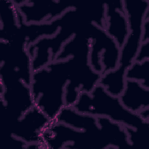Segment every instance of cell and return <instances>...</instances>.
<instances>
[{"mask_svg": "<svg viewBox=\"0 0 149 149\" xmlns=\"http://www.w3.org/2000/svg\"><path fill=\"white\" fill-rule=\"evenodd\" d=\"M90 41L87 27L76 33L62 47L55 61L68 59L69 80L65 87V107H72L83 92L90 93L99 84L102 74L90 64Z\"/></svg>", "mask_w": 149, "mask_h": 149, "instance_id": "1", "label": "cell"}, {"mask_svg": "<svg viewBox=\"0 0 149 149\" xmlns=\"http://www.w3.org/2000/svg\"><path fill=\"white\" fill-rule=\"evenodd\" d=\"M129 33L120 48L118 67L101 76L99 84L112 95L119 97L124 89L126 69L134 62L142 42L143 25L149 14L148 0H123Z\"/></svg>", "mask_w": 149, "mask_h": 149, "instance_id": "2", "label": "cell"}, {"mask_svg": "<svg viewBox=\"0 0 149 149\" xmlns=\"http://www.w3.org/2000/svg\"><path fill=\"white\" fill-rule=\"evenodd\" d=\"M69 80L68 59L54 61L33 72L30 88L34 106L51 121L65 107V87Z\"/></svg>", "mask_w": 149, "mask_h": 149, "instance_id": "3", "label": "cell"}, {"mask_svg": "<svg viewBox=\"0 0 149 149\" xmlns=\"http://www.w3.org/2000/svg\"><path fill=\"white\" fill-rule=\"evenodd\" d=\"M72 107L79 112L106 117L125 127L140 129L149 126V122L126 109L119 97L112 95L100 84L90 93H81Z\"/></svg>", "mask_w": 149, "mask_h": 149, "instance_id": "4", "label": "cell"}, {"mask_svg": "<svg viewBox=\"0 0 149 149\" xmlns=\"http://www.w3.org/2000/svg\"><path fill=\"white\" fill-rule=\"evenodd\" d=\"M62 17V24L55 35L42 37L27 47L33 72L55 61L63 45L89 23L77 6L68 10Z\"/></svg>", "mask_w": 149, "mask_h": 149, "instance_id": "5", "label": "cell"}, {"mask_svg": "<svg viewBox=\"0 0 149 149\" xmlns=\"http://www.w3.org/2000/svg\"><path fill=\"white\" fill-rule=\"evenodd\" d=\"M42 144L44 148L110 149L101 129L81 130L56 121H51L42 133Z\"/></svg>", "mask_w": 149, "mask_h": 149, "instance_id": "6", "label": "cell"}, {"mask_svg": "<svg viewBox=\"0 0 149 149\" xmlns=\"http://www.w3.org/2000/svg\"><path fill=\"white\" fill-rule=\"evenodd\" d=\"M1 102L9 126L34 106L30 86L9 72H0Z\"/></svg>", "mask_w": 149, "mask_h": 149, "instance_id": "7", "label": "cell"}, {"mask_svg": "<svg viewBox=\"0 0 149 149\" xmlns=\"http://www.w3.org/2000/svg\"><path fill=\"white\" fill-rule=\"evenodd\" d=\"M87 31L90 41L89 62L93 69L103 74L118 66L120 48L106 31L94 23H90Z\"/></svg>", "mask_w": 149, "mask_h": 149, "instance_id": "8", "label": "cell"}, {"mask_svg": "<svg viewBox=\"0 0 149 149\" xmlns=\"http://www.w3.org/2000/svg\"><path fill=\"white\" fill-rule=\"evenodd\" d=\"M26 24L49 23L78 5L62 1H13Z\"/></svg>", "mask_w": 149, "mask_h": 149, "instance_id": "9", "label": "cell"}, {"mask_svg": "<svg viewBox=\"0 0 149 149\" xmlns=\"http://www.w3.org/2000/svg\"><path fill=\"white\" fill-rule=\"evenodd\" d=\"M51 122L40 109L34 106L9 126V135L24 141L28 146L39 144L44 148L42 144V134Z\"/></svg>", "mask_w": 149, "mask_h": 149, "instance_id": "10", "label": "cell"}, {"mask_svg": "<svg viewBox=\"0 0 149 149\" xmlns=\"http://www.w3.org/2000/svg\"><path fill=\"white\" fill-rule=\"evenodd\" d=\"M1 63L18 73L20 79L30 86L33 70L26 44L0 41Z\"/></svg>", "mask_w": 149, "mask_h": 149, "instance_id": "11", "label": "cell"}, {"mask_svg": "<svg viewBox=\"0 0 149 149\" xmlns=\"http://www.w3.org/2000/svg\"><path fill=\"white\" fill-rule=\"evenodd\" d=\"M104 3L105 30L121 48L129 33L123 0L106 2Z\"/></svg>", "mask_w": 149, "mask_h": 149, "instance_id": "12", "label": "cell"}, {"mask_svg": "<svg viewBox=\"0 0 149 149\" xmlns=\"http://www.w3.org/2000/svg\"><path fill=\"white\" fill-rule=\"evenodd\" d=\"M119 98L126 109L138 114L141 110L149 108V88L139 81L126 80L124 89Z\"/></svg>", "mask_w": 149, "mask_h": 149, "instance_id": "13", "label": "cell"}, {"mask_svg": "<svg viewBox=\"0 0 149 149\" xmlns=\"http://www.w3.org/2000/svg\"><path fill=\"white\" fill-rule=\"evenodd\" d=\"M97 119L110 149H127L132 147L124 126L106 117L98 116Z\"/></svg>", "mask_w": 149, "mask_h": 149, "instance_id": "14", "label": "cell"}, {"mask_svg": "<svg viewBox=\"0 0 149 149\" xmlns=\"http://www.w3.org/2000/svg\"><path fill=\"white\" fill-rule=\"evenodd\" d=\"M54 121L63 123L79 130L89 132L100 130L96 116L79 112L73 107H63Z\"/></svg>", "mask_w": 149, "mask_h": 149, "instance_id": "15", "label": "cell"}, {"mask_svg": "<svg viewBox=\"0 0 149 149\" xmlns=\"http://www.w3.org/2000/svg\"><path fill=\"white\" fill-rule=\"evenodd\" d=\"M126 80H132L140 82L149 88V59L141 62L134 61L126 70Z\"/></svg>", "mask_w": 149, "mask_h": 149, "instance_id": "16", "label": "cell"}, {"mask_svg": "<svg viewBox=\"0 0 149 149\" xmlns=\"http://www.w3.org/2000/svg\"><path fill=\"white\" fill-rule=\"evenodd\" d=\"M125 127L132 147H140L144 144H147L149 135V126L140 129H134L125 126Z\"/></svg>", "mask_w": 149, "mask_h": 149, "instance_id": "17", "label": "cell"}, {"mask_svg": "<svg viewBox=\"0 0 149 149\" xmlns=\"http://www.w3.org/2000/svg\"><path fill=\"white\" fill-rule=\"evenodd\" d=\"M149 59V41L141 42L134 61L141 62Z\"/></svg>", "mask_w": 149, "mask_h": 149, "instance_id": "18", "label": "cell"}, {"mask_svg": "<svg viewBox=\"0 0 149 149\" xmlns=\"http://www.w3.org/2000/svg\"><path fill=\"white\" fill-rule=\"evenodd\" d=\"M149 41V14L147 15L143 25L142 42Z\"/></svg>", "mask_w": 149, "mask_h": 149, "instance_id": "19", "label": "cell"}, {"mask_svg": "<svg viewBox=\"0 0 149 149\" xmlns=\"http://www.w3.org/2000/svg\"><path fill=\"white\" fill-rule=\"evenodd\" d=\"M138 115L146 122H149V108H146L139 112Z\"/></svg>", "mask_w": 149, "mask_h": 149, "instance_id": "20", "label": "cell"}]
</instances>
